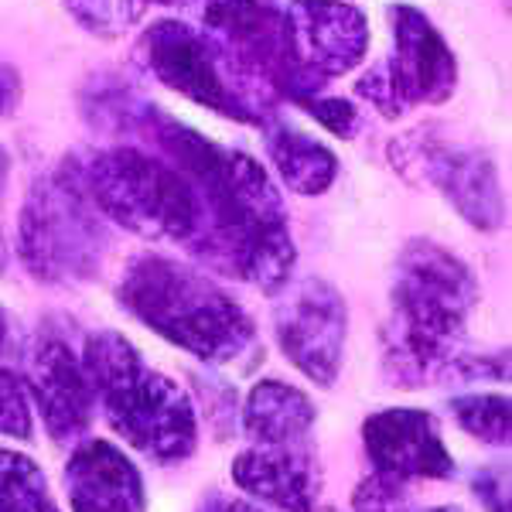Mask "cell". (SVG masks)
Listing matches in <instances>:
<instances>
[{"label":"cell","mask_w":512,"mask_h":512,"mask_svg":"<svg viewBox=\"0 0 512 512\" xmlns=\"http://www.w3.org/2000/svg\"><path fill=\"white\" fill-rule=\"evenodd\" d=\"M475 297V274L461 256L431 239L403 246L393 274V315L386 325V373L403 386L451 373Z\"/></svg>","instance_id":"obj_1"},{"label":"cell","mask_w":512,"mask_h":512,"mask_svg":"<svg viewBox=\"0 0 512 512\" xmlns=\"http://www.w3.org/2000/svg\"><path fill=\"white\" fill-rule=\"evenodd\" d=\"M120 301L147 328L205 362H229L253 342V321L233 297L168 256H137L123 274Z\"/></svg>","instance_id":"obj_2"},{"label":"cell","mask_w":512,"mask_h":512,"mask_svg":"<svg viewBox=\"0 0 512 512\" xmlns=\"http://www.w3.org/2000/svg\"><path fill=\"white\" fill-rule=\"evenodd\" d=\"M82 373L99 393L117 431L130 448L154 461L188 458L195 448V410L175 379L144 366L140 352L117 332H99L82 349Z\"/></svg>","instance_id":"obj_3"},{"label":"cell","mask_w":512,"mask_h":512,"mask_svg":"<svg viewBox=\"0 0 512 512\" xmlns=\"http://www.w3.org/2000/svg\"><path fill=\"white\" fill-rule=\"evenodd\" d=\"M76 178L93 209L130 233L192 246L202 233V202L171 161L137 147H110Z\"/></svg>","instance_id":"obj_4"},{"label":"cell","mask_w":512,"mask_h":512,"mask_svg":"<svg viewBox=\"0 0 512 512\" xmlns=\"http://www.w3.org/2000/svg\"><path fill=\"white\" fill-rule=\"evenodd\" d=\"M18 246L31 274L48 284L86 280L99 270L106 233L72 171L45 175L31 188L18 222Z\"/></svg>","instance_id":"obj_5"},{"label":"cell","mask_w":512,"mask_h":512,"mask_svg":"<svg viewBox=\"0 0 512 512\" xmlns=\"http://www.w3.org/2000/svg\"><path fill=\"white\" fill-rule=\"evenodd\" d=\"M390 161L407 181L437 188L451 202V209L482 233L499 229L506 219L499 171L478 147L454 144L434 127H417L393 140Z\"/></svg>","instance_id":"obj_6"},{"label":"cell","mask_w":512,"mask_h":512,"mask_svg":"<svg viewBox=\"0 0 512 512\" xmlns=\"http://www.w3.org/2000/svg\"><path fill=\"white\" fill-rule=\"evenodd\" d=\"M140 59L154 72V79H161V86L205 110L233 120L260 117L253 99L239 89L229 65L222 62L216 45L192 24L175 18L151 24L140 38Z\"/></svg>","instance_id":"obj_7"},{"label":"cell","mask_w":512,"mask_h":512,"mask_svg":"<svg viewBox=\"0 0 512 512\" xmlns=\"http://www.w3.org/2000/svg\"><path fill=\"white\" fill-rule=\"evenodd\" d=\"M294 65L311 93L352 72L369 52V21L345 0H291L284 11Z\"/></svg>","instance_id":"obj_8"},{"label":"cell","mask_w":512,"mask_h":512,"mask_svg":"<svg viewBox=\"0 0 512 512\" xmlns=\"http://www.w3.org/2000/svg\"><path fill=\"white\" fill-rule=\"evenodd\" d=\"M345 301L325 280L294 284L277 311V338L287 359L318 386L335 383L345 349Z\"/></svg>","instance_id":"obj_9"},{"label":"cell","mask_w":512,"mask_h":512,"mask_svg":"<svg viewBox=\"0 0 512 512\" xmlns=\"http://www.w3.org/2000/svg\"><path fill=\"white\" fill-rule=\"evenodd\" d=\"M390 35L393 55L390 62H383V69L393 82L403 110L437 106L451 99L454 86H458V59L437 31V24L424 11H417L414 4H393Z\"/></svg>","instance_id":"obj_10"},{"label":"cell","mask_w":512,"mask_h":512,"mask_svg":"<svg viewBox=\"0 0 512 512\" xmlns=\"http://www.w3.org/2000/svg\"><path fill=\"white\" fill-rule=\"evenodd\" d=\"M366 448L379 475L403 478H448L451 454L424 410H383L366 420Z\"/></svg>","instance_id":"obj_11"},{"label":"cell","mask_w":512,"mask_h":512,"mask_svg":"<svg viewBox=\"0 0 512 512\" xmlns=\"http://www.w3.org/2000/svg\"><path fill=\"white\" fill-rule=\"evenodd\" d=\"M28 386L55 441H72L76 434L86 431L93 390H89V379L82 373V362L62 338H41L38 342Z\"/></svg>","instance_id":"obj_12"},{"label":"cell","mask_w":512,"mask_h":512,"mask_svg":"<svg viewBox=\"0 0 512 512\" xmlns=\"http://www.w3.org/2000/svg\"><path fill=\"white\" fill-rule=\"evenodd\" d=\"M72 512H140L144 485L137 468L120 448L106 441H89L69 458L65 468Z\"/></svg>","instance_id":"obj_13"},{"label":"cell","mask_w":512,"mask_h":512,"mask_svg":"<svg viewBox=\"0 0 512 512\" xmlns=\"http://www.w3.org/2000/svg\"><path fill=\"white\" fill-rule=\"evenodd\" d=\"M233 478L243 492L263 502H274L287 512L315 509L311 502L318 492V472L304 448H263V444H256L233 461Z\"/></svg>","instance_id":"obj_14"},{"label":"cell","mask_w":512,"mask_h":512,"mask_svg":"<svg viewBox=\"0 0 512 512\" xmlns=\"http://www.w3.org/2000/svg\"><path fill=\"white\" fill-rule=\"evenodd\" d=\"M246 431L263 448H301L315 424V407L294 386L267 379L246 396Z\"/></svg>","instance_id":"obj_15"},{"label":"cell","mask_w":512,"mask_h":512,"mask_svg":"<svg viewBox=\"0 0 512 512\" xmlns=\"http://www.w3.org/2000/svg\"><path fill=\"white\" fill-rule=\"evenodd\" d=\"M267 147L277 175L284 178V185L291 192L311 198L332 188V181L338 175V158L321 140L294 127H274Z\"/></svg>","instance_id":"obj_16"},{"label":"cell","mask_w":512,"mask_h":512,"mask_svg":"<svg viewBox=\"0 0 512 512\" xmlns=\"http://www.w3.org/2000/svg\"><path fill=\"white\" fill-rule=\"evenodd\" d=\"M0 512H59L31 458L0 448Z\"/></svg>","instance_id":"obj_17"},{"label":"cell","mask_w":512,"mask_h":512,"mask_svg":"<svg viewBox=\"0 0 512 512\" xmlns=\"http://www.w3.org/2000/svg\"><path fill=\"white\" fill-rule=\"evenodd\" d=\"M151 0H62L72 21L96 38H120L140 21Z\"/></svg>","instance_id":"obj_18"},{"label":"cell","mask_w":512,"mask_h":512,"mask_svg":"<svg viewBox=\"0 0 512 512\" xmlns=\"http://www.w3.org/2000/svg\"><path fill=\"white\" fill-rule=\"evenodd\" d=\"M458 424L485 444L509 441V400L506 396H458L451 400Z\"/></svg>","instance_id":"obj_19"},{"label":"cell","mask_w":512,"mask_h":512,"mask_svg":"<svg viewBox=\"0 0 512 512\" xmlns=\"http://www.w3.org/2000/svg\"><path fill=\"white\" fill-rule=\"evenodd\" d=\"M355 512H465V509L461 506L414 509L407 495H403V482H396L390 475H376L366 485H359V492H355Z\"/></svg>","instance_id":"obj_20"},{"label":"cell","mask_w":512,"mask_h":512,"mask_svg":"<svg viewBox=\"0 0 512 512\" xmlns=\"http://www.w3.org/2000/svg\"><path fill=\"white\" fill-rule=\"evenodd\" d=\"M0 434L4 437H28L31 434V410L28 390L14 373L0 369Z\"/></svg>","instance_id":"obj_21"},{"label":"cell","mask_w":512,"mask_h":512,"mask_svg":"<svg viewBox=\"0 0 512 512\" xmlns=\"http://www.w3.org/2000/svg\"><path fill=\"white\" fill-rule=\"evenodd\" d=\"M297 103L304 106V110L315 117L321 127L332 130L335 137H352L355 127H359V113H355V106L349 99H338V96H304L297 99Z\"/></svg>","instance_id":"obj_22"},{"label":"cell","mask_w":512,"mask_h":512,"mask_svg":"<svg viewBox=\"0 0 512 512\" xmlns=\"http://www.w3.org/2000/svg\"><path fill=\"white\" fill-rule=\"evenodd\" d=\"M355 93H359L366 103H373L383 117H400L403 113V103L396 99V89H393V82L390 76H386V69L383 65H376V69H369L366 76H362L359 82H355Z\"/></svg>","instance_id":"obj_23"},{"label":"cell","mask_w":512,"mask_h":512,"mask_svg":"<svg viewBox=\"0 0 512 512\" xmlns=\"http://www.w3.org/2000/svg\"><path fill=\"white\" fill-rule=\"evenodd\" d=\"M21 103V76L14 65L0 62V117H11L14 106Z\"/></svg>","instance_id":"obj_24"},{"label":"cell","mask_w":512,"mask_h":512,"mask_svg":"<svg viewBox=\"0 0 512 512\" xmlns=\"http://www.w3.org/2000/svg\"><path fill=\"white\" fill-rule=\"evenodd\" d=\"M7 181H11V154L0 144V202H4V195H7ZM4 267H7V246H4V229H0V270Z\"/></svg>","instance_id":"obj_25"},{"label":"cell","mask_w":512,"mask_h":512,"mask_svg":"<svg viewBox=\"0 0 512 512\" xmlns=\"http://www.w3.org/2000/svg\"><path fill=\"white\" fill-rule=\"evenodd\" d=\"M202 512H260V509H253L250 502H236V499H216V502H209Z\"/></svg>","instance_id":"obj_26"},{"label":"cell","mask_w":512,"mask_h":512,"mask_svg":"<svg viewBox=\"0 0 512 512\" xmlns=\"http://www.w3.org/2000/svg\"><path fill=\"white\" fill-rule=\"evenodd\" d=\"M308 512H335L332 506H318V509H308Z\"/></svg>","instance_id":"obj_27"}]
</instances>
